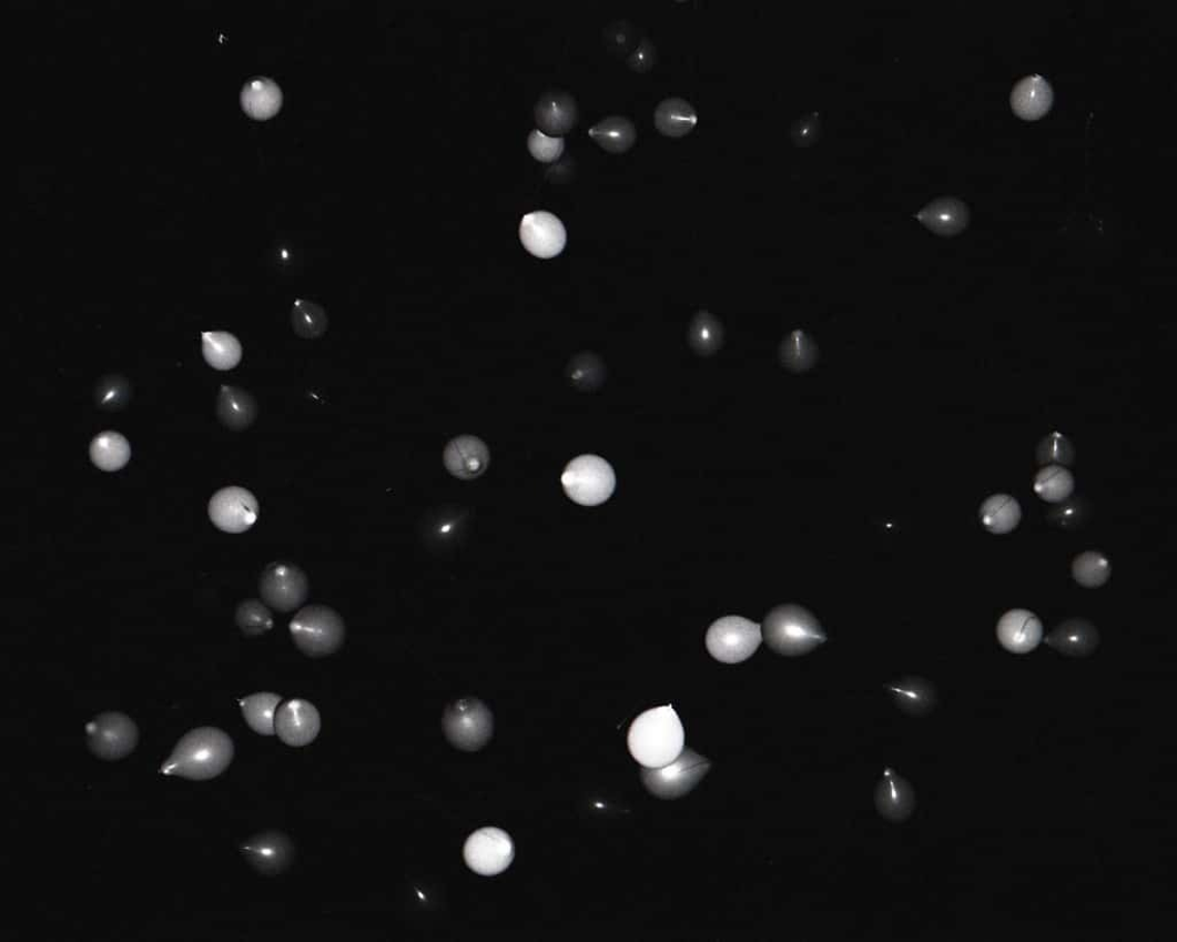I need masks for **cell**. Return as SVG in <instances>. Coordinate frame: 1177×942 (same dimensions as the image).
<instances>
[{
	"instance_id": "cell-18",
	"label": "cell",
	"mask_w": 1177,
	"mask_h": 942,
	"mask_svg": "<svg viewBox=\"0 0 1177 942\" xmlns=\"http://www.w3.org/2000/svg\"><path fill=\"white\" fill-rule=\"evenodd\" d=\"M1097 627L1086 619H1069L1054 628L1044 639L1045 645L1068 657H1085L1099 645Z\"/></svg>"
},
{
	"instance_id": "cell-7",
	"label": "cell",
	"mask_w": 1177,
	"mask_h": 942,
	"mask_svg": "<svg viewBox=\"0 0 1177 942\" xmlns=\"http://www.w3.org/2000/svg\"><path fill=\"white\" fill-rule=\"evenodd\" d=\"M711 769V762L690 748L683 749L677 760L661 768H643L646 789L664 800L686 796L697 787Z\"/></svg>"
},
{
	"instance_id": "cell-25",
	"label": "cell",
	"mask_w": 1177,
	"mask_h": 942,
	"mask_svg": "<svg viewBox=\"0 0 1177 942\" xmlns=\"http://www.w3.org/2000/svg\"><path fill=\"white\" fill-rule=\"evenodd\" d=\"M132 457V447L122 434L106 431L92 439L90 458L92 463L108 473L122 468Z\"/></svg>"
},
{
	"instance_id": "cell-20",
	"label": "cell",
	"mask_w": 1177,
	"mask_h": 942,
	"mask_svg": "<svg viewBox=\"0 0 1177 942\" xmlns=\"http://www.w3.org/2000/svg\"><path fill=\"white\" fill-rule=\"evenodd\" d=\"M535 120L540 131L560 138L570 132L577 123V103L568 93L548 92L535 108Z\"/></svg>"
},
{
	"instance_id": "cell-28",
	"label": "cell",
	"mask_w": 1177,
	"mask_h": 942,
	"mask_svg": "<svg viewBox=\"0 0 1177 942\" xmlns=\"http://www.w3.org/2000/svg\"><path fill=\"white\" fill-rule=\"evenodd\" d=\"M219 415L230 427L243 429L256 419L257 404L244 391L224 386L219 398Z\"/></svg>"
},
{
	"instance_id": "cell-17",
	"label": "cell",
	"mask_w": 1177,
	"mask_h": 942,
	"mask_svg": "<svg viewBox=\"0 0 1177 942\" xmlns=\"http://www.w3.org/2000/svg\"><path fill=\"white\" fill-rule=\"evenodd\" d=\"M242 853L248 863L266 874H275L288 868L294 858L290 838L276 832L263 833L247 840Z\"/></svg>"
},
{
	"instance_id": "cell-24",
	"label": "cell",
	"mask_w": 1177,
	"mask_h": 942,
	"mask_svg": "<svg viewBox=\"0 0 1177 942\" xmlns=\"http://www.w3.org/2000/svg\"><path fill=\"white\" fill-rule=\"evenodd\" d=\"M698 122L693 107L682 99L662 101L655 112V124L660 134L679 139L689 134Z\"/></svg>"
},
{
	"instance_id": "cell-12",
	"label": "cell",
	"mask_w": 1177,
	"mask_h": 942,
	"mask_svg": "<svg viewBox=\"0 0 1177 942\" xmlns=\"http://www.w3.org/2000/svg\"><path fill=\"white\" fill-rule=\"evenodd\" d=\"M209 515L219 529L243 533L256 524L260 517L258 499L245 488L227 487L211 498Z\"/></svg>"
},
{
	"instance_id": "cell-13",
	"label": "cell",
	"mask_w": 1177,
	"mask_h": 942,
	"mask_svg": "<svg viewBox=\"0 0 1177 942\" xmlns=\"http://www.w3.org/2000/svg\"><path fill=\"white\" fill-rule=\"evenodd\" d=\"M520 240L531 255L550 260L562 253L567 233L558 216L547 211H535L522 217Z\"/></svg>"
},
{
	"instance_id": "cell-29",
	"label": "cell",
	"mask_w": 1177,
	"mask_h": 942,
	"mask_svg": "<svg viewBox=\"0 0 1177 942\" xmlns=\"http://www.w3.org/2000/svg\"><path fill=\"white\" fill-rule=\"evenodd\" d=\"M282 698L275 693H256L241 700L240 706L247 726L263 736L275 732V717Z\"/></svg>"
},
{
	"instance_id": "cell-1",
	"label": "cell",
	"mask_w": 1177,
	"mask_h": 942,
	"mask_svg": "<svg viewBox=\"0 0 1177 942\" xmlns=\"http://www.w3.org/2000/svg\"><path fill=\"white\" fill-rule=\"evenodd\" d=\"M234 753L233 740L226 732L210 727L199 728L177 742L161 772L190 780L212 779L231 766Z\"/></svg>"
},
{
	"instance_id": "cell-21",
	"label": "cell",
	"mask_w": 1177,
	"mask_h": 942,
	"mask_svg": "<svg viewBox=\"0 0 1177 942\" xmlns=\"http://www.w3.org/2000/svg\"><path fill=\"white\" fill-rule=\"evenodd\" d=\"M1054 99L1052 84L1041 75H1031L1014 87L1011 107L1024 120H1038L1052 110Z\"/></svg>"
},
{
	"instance_id": "cell-9",
	"label": "cell",
	"mask_w": 1177,
	"mask_h": 942,
	"mask_svg": "<svg viewBox=\"0 0 1177 942\" xmlns=\"http://www.w3.org/2000/svg\"><path fill=\"white\" fill-rule=\"evenodd\" d=\"M88 746L93 756L106 761L129 757L140 740L134 720L121 712H105L85 728Z\"/></svg>"
},
{
	"instance_id": "cell-23",
	"label": "cell",
	"mask_w": 1177,
	"mask_h": 942,
	"mask_svg": "<svg viewBox=\"0 0 1177 942\" xmlns=\"http://www.w3.org/2000/svg\"><path fill=\"white\" fill-rule=\"evenodd\" d=\"M1023 508L1011 495L996 494L985 499L980 509V519L993 534H1007L1019 526Z\"/></svg>"
},
{
	"instance_id": "cell-30",
	"label": "cell",
	"mask_w": 1177,
	"mask_h": 942,
	"mask_svg": "<svg viewBox=\"0 0 1177 942\" xmlns=\"http://www.w3.org/2000/svg\"><path fill=\"white\" fill-rule=\"evenodd\" d=\"M203 355L214 368L227 371L236 367L243 356L242 344L237 337L227 332H206L202 334Z\"/></svg>"
},
{
	"instance_id": "cell-37",
	"label": "cell",
	"mask_w": 1177,
	"mask_h": 942,
	"mask_svg": "<svg viewBox=\"0 0 1177 942\" xmlns=\"http://www.w3.org/2000/svg\"><path fill=\"white\" fill-rule=\"evenodd\" d=\"M1037 458L1039 464L1069 465L1073 462L1074 452L1068 439L1055 432L1043 439L1038 447Z\"/></svg>"
},
{
	"instance_id": "cell-3",
	"label": "cell",
	"mask_w": 1177,
	"mask_h": 942,
	"mask_svg": "<svg viewBox=\"0 0 1177 942\" xmlns=\"http://www.w3.org/2000/svg\"><path fill=\"white\" fill-rule=\"evenodd\" d=\"M762 640L783 656H802L826 641L819 620L805 608L783 605L774 608L762 624Z\"/></svg>"
},
{
	"instance_id": "cell-32",
	"label": "cell",
	"mask_w": 1177,
	"mask_h": 942,
	"mask_svg": "<svg viewBox=\"0 0 1177 942\" xmlns=\"http://www.w3.org/2000/svg\"><path fill=\"white\" fill-rule=\"evenodd\" d=\"M1112 574L1108 558L1098 551L1079 554L1072 564L1073 579L1086 588H1098L1107 583Z\"/></svg>"
},
{
	"instance_id": "cell-26",
	"label": "cell",
	"mask_w": 1177,
	"mask_h": 942,
	"mask_svg": "<svg viewBox=\"0 0 1177 942\" xmlns=\"http://www.w3.org/2000/svg\"><path fill=\"white\" fill-rule=\"evenodd\" d=\"M589 136L608 152L625 153L633 146L638 134L629 119L613 115L592 125Z\"/></svg>"
},
{
	"instance_id": "cell-2",
	"label": "cell",
	"mask_w": 1177,
	"mask_h": 942,
	"mask_svg": "<svg viewBox=\"0 0 1177 942\" xmlns=\"http://www.w3.org/2000/svg\"><path fill=\"white\" fill-rule=\"evenodd\" d=\"M632 758L645 768H661L684 749V730L672 706L650 709L633 720L628 735Z\"/></svg>"
},
{
	"instance_id": "cell-11",
	"label": "cell",
	"mask_w": 1177,
	"mask_h": 942,
	"mask_svg": "<svg viewBox=\"0 0 1177 942\" xmlns=\"http://www.w3.org/2000/svg\"><path fill=\"white\" fill-rule=\"evenodd\" d=\"M516 855L510 835L496 828L475 831L466 841L464 858L476 873L495 875L511 865Z\"/></svg>"
},
{
	"instance_id": "cell-19",
	"label": "cell",
	"mask_w": 1177,
	"mask_h": 942,
	"mask_svg": "<svg viewBox=\"0 0 1177 942\" xmlns=\"http://www.w3.org/2000/svg\"><path fill=\"white\" fill-rule=\"evenodd\" d=\"M911 784L893 769H885L875 791V804L884 819L902 822L914 808Z\"/></svg>"
},
{
	"instance_id": "cell-34",
	"label": "cell",
	"mask_w": 1177,
	"mask_h": 942,
	"mask_svg": "<svg viewBox=\"0 0 1177 942\" xmlns=\"http://www.w3.org/2000/svg\"><path fill=\"white\" fill-rule=\"evenodd\" d=\"M723 331L709 312H699L690 327V343L699 354L710 355L720 348Z\"/></svg>"
},
{
	"instance_id": "cell-14",
	"label": "cell",
	"mask_w": 1177,
	"mask_h": 942,
	"mask_svg": "<svg viewBox=\"0 0 1177 942\" xmlns=\"http://www.w3.org/2000/svg\"><path fill=\"white\" fill-rule=\"evenodd\" d=\"M321 729V712L306 700H290L277 709L275 732L286 745L306 746L319 735Z\"/></svg>"
},
{
	"instance_id": "cell-36",
	"label": "cell",
	"mask_w": 1177,
	"mask_h": 942,
	"mask_svg": "<svg viewBox=\"0 0 1177 942\" xmlns=\"http://www.w3.org/2000/svg\"><path fill=\"white\" fill-rule=\"evenodd\" d=\"M816 358L813 341L802 331L793 332L782 344L781 361L793 371L811 367Z\"/></svg>"
},
{
	"instance_id": "cell-16",
	"label": "cell",
	"mask_w": 1177,
	"mask_h": 942,
	"mask_svg": "<svg viewBox=\"0 0 1177 942\" xmlns=\"http://www.w3.org/2000/svg\"><path fill=\"white\" fill-rule=\"evenodd\" d=\"M1043 624L1032 611L1013 609L998 621L997 638L1004 649L1013 654L1035 650L1043 640Z\"/></svg>"
},
{
	"instance_id": "cell-4",
	"label": "cell",
	"mask_w": 1177,
	"mask_h": 942,
	"mask_svg": "<svg viewBox=\"0 0 1177 942\" xmlns=\"http://www.w3.org/2000/svg\"><path fill=\"white\" fill-rule=\"evenodd\" d=\"M297 648L308 657L322 658L336 652L345 640L342 616L326 605H310L301 609L290 624Z\"/></svg>"
},
{
	"instance_id": "cell-22",
	"label": "cell",
	"mask_w": 1177,
	"mask_h": 942,
	"mask_svg": "<svg viewBox=\"0 0 1177 942\" xmlns=\"http://www.w3.org/2000/svg\"><path fill=\"white\" fill-rule=\"evenodd\" d=\"M922 225L935 234L952 236L962 233L970 223V212L965 203L957 199L936 200L915 214Z\"/></svg>"
},
{
	"instance_id": "cell-8",
	"label": "cell",
	"mask_w": 1177,
	"mask_h": 942,
	"mask_svg": "<svg viewBox=\"0 0 1177 942\" xmlns=\"http://www.w3.org/2000/svg\"><path fill=\"white\" fill-rule=\"evenodd\" d=\"M762 642L761 626L739 616L718 619L709 628L707 648L717 661L737 665L747 661Z\"/></svg>"
},
{
	"instance_id": "cell-10",
	"label": "cell",
	"mask_w": 1177,
	"mask_h": 942,
	"mask_svg": "<svg viewBox=\"0 0 1177 942\" xmlns=\"http://www.w3.org/2000/svg\"><path fill=\"white\" fill-rule=\"evenodd\" d=\"M260 590L263 601L278 612H292L307 599L310 583L306 574L290 561H274L262 574Z\"/></svg>"
},
{
	"instance_id": "cell-15",
	"label": "cell",
	"mask_w": 1177,
	"mask_h": 942,
	"mask_svg": "<svg viewBox=\"0 0 1177 942\" xmlns=\"http://www.w3.org/2000/svg\"><path fill=\"white\" fill-rule=\"evenodd\" d=\"M444 465L449 473L461 480H473L483 476L490 463V452L481 438L463 435L451 439L444 449Z\"/></svg>"
},
{
	"instance_id": "cell-27",
	"label": "cell",
	"mask_w": 1177,
	"mask_h": 942,
	"mask_svg": "<svg viewBox=\"0 0 1177 942\" xmlns=\"http://www.w3.org/2000/svg\"><path fill=\"white\" fill-rule=\"evenodd\" d=\"M241 100L248 115L268 119L276 114L282 105V91L274 81L258 78L246 83Z\"/></svg>"
},
{
	"instance_id": "cell-5",
	"label": "cell",
	"mask_w": 1177,
	"mask_h": 942,
	"mask_svg": "<svg viewBox=\"0 0 1177 942\" xmlns=\"http://www.w3.org/2000/svg\"><path fill=\"white\" fill-rule=\"evenodd\" d=\"M567 496L577 505L595 507L613 495L617 478L611 464L599 456L584 455L568 463L561 476Z\"/></svg>"
},
{
	"instance_id": "cell-38",
	"label": "cell",
	"mask_w": 1177,
	"mask_h": 942,
	"mask_svg": "<svg viewBox=\"0 0 1177 942\" xmlns=\"http://www.w3.org/2000/svg\"><path fill=\"white\" fill-rule=\"evenodd\" d=\"M528 149L536 161L552 163L560 159L565 149V141L562 138L549 136L535 130L528 138Z\"/></svg>"
},
{
	"instance_id": "cell-33",
	"label": "cell",
	"mask_w": 1177,
	"mask_h": 942,
	"mask_svg": "<svg viewBox=\"0 0 1177 942\" xmlns=\"http://www.w3.org/2000/svg\"><path fill=\"white\" fill-rule=\"evenodd\" d=\"M292 323L297 335L304 338H316L325 334L328 317L325 308L305 300H297L293 306Z\"/></svg>"
},
{
	"instance_id": "cell-6",
	"label": "cell",
	"mask_w": 1177,
	"mask_h": 942,
	"mask_svg": "<svg viewBox=\"0 0 1177 942\" xmlns=\"http://www.w3.org/2000/svg\"><path fill=\"white\" fill-rule=\"evenodd\" d=\"M442 728L445 737L456 748L476 751L490 741L494 733V717L483 701L465 698L445 709Z\"/></svg>"
},
{
	"instance_id": "cell-35",
	"label": "cell",
	"mask_w": 1177,
	"mask_h": 942,
	"mask_svg": "<svg viewBox=\"0 0 1177 942\" xmlns=\"http://www.w3.org/2000/svg\"><path fill=\"white\" fill-rule=\"evenodd\" d=\"M236 624L246 636L257 637L272 630L274 618L265 602L251 599L237 607Z\"/></svg>"
},
{
	"instance_id": "cell-31",
	"label": "cell",
	"mask_w": 1177,
	"mask_h": 942,
	"mask_svg": "<svg viewBox=\"0 0 1177 942\" xmlns=\"http://www.w3.org/2000/svg\"><path fill=\"white\" fill-rule=\"evenodd\" d=\"M1075 480L1071 470L1061 465H1047L1036 475L1034 492L1048 504H1062L1074 492Z\"/></svg>"
}]
</instances>
